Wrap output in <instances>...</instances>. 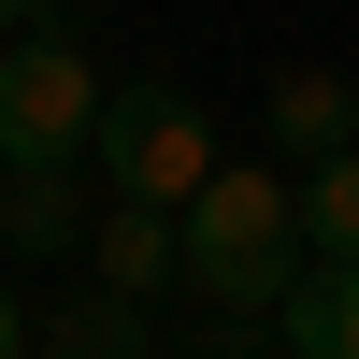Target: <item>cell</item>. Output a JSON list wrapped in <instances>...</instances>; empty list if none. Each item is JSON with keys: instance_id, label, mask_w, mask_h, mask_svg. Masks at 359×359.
<instances>
[{"instance_id": "6da1fadb", "label": "cell", "mask_w": 359, "mask_h": 359, "mask_svg": "<svg viewBox=\"0 0 359 359\" xmlns=\"http://www.w3.org/2000/svg\"><path fill=\"white\" fill-rule=\"evenodd\" d=\"M172 259H187V287H201L216 316H273L287 287L316 273V259H302V187L259 172V158H230L216 187L172 216Z\"/></svg>"}, {"instance_id": "7a4b0ae2", "label": "cell", "mask_w": 359, "mask_h": 359, "mask_svg": "<svg viewBox=\"0 0 359 359\" xmlns=\"http://www.w3.org/2000/svg\"><path fill=\"white\" fill-rule=\"evenodd\" d=\"M86 158H101V187L130 201V216H187V201L230 172V158H216V115H201L172 72L115 86V101H101V144H86Z\"/></svg>"}, {"instance_id": "3957f363", "label": "cell", "mask_w": 359, "mask_h": 359, "mask_svg": "<svg viewBox=\"0 0 359 359\" xmlns=\"http://www.w3.org/2000/svg\"><path fill=\"white\" fill-rule=\"evenodd\" d=\"M101 57L72 43V29H29L15 57H0V187H15V172H86V144H101Z\"/></svg>"}, {"instance_id": "277c9868", "label": "cell", "mask_w": 359, "mask_h": 359, "mask_svg": "<svg viewBox=\"0 0 359 359\" xmlns=\"http://www.w3.org/2000/svg\"><path fill=\"white\" fill-rule=\"evenodd\" d=\"M86 273H101V302H158V287H187V259H172V216H130V201H101V230H86Z\"/></svg>"}, {"instance_id": "5b68a950", "label": "cell", "mask_w": 359, "mask_h": 359, "mask_svg": "<svg viewBox=\"0 0 359 359\" xmlns=\"http://www.w3.org/2000/svg\"><path fill=\"white\" fill-rule=\"evenodd\" d=\"M259 130H273L287 158H316V172H331L345 144H359V86H345V72H273V101H259Z\"/></svg>"}, {"instance_id": "8992f818", "label": "cell", "mask_w": 359, "mask_h": 359, "mask_svg": "<svg viewBox=\"0 0 359 359\" xmlns=\"http://www.w3.org/2000/svg\"><path fill=\"white\" fill-rule=\"evenodd\" d=\"M86 230H101V216H86L72 172H15V187H0V245H15V259H72Z\"/></svg>"}, {"instance_id": "52a82bcc", "label": "cell", "mask_w": 359, "mask_h": 359, "mask_svg": "<svg viewBox=\"0 0 359 359\" xmlns=\"http://www.w3.org/2000/svg\"><path fill=\"white\" fill-rule=\"evenodd\" d=\"M273 345L287 359H359V273H302L273 302Z\"/></svg>"}, {"instance_id": "ba28073f", "label": "cell", "mask_w": 359, "mask_h": 359, "mask_svg": "<svg viewBox=\"0 0 359 359\" xmlns=\"http://www.w3.org/2000/svg\"><path fill=\"white\" fill-rule=\"evenodd\" d=\"M29 359H144V316H130V302H101V287H86V302H57L43 331H29Z\"/></svg>"}, {"instance_id": "9c48e42d", "label": "cell", "mask_w": 359, "mask_h": 359, "mask_svg": "<svg viewBox=\"0 0 359 359\" xmlns=\"http://www.w3.org/2000/svg\"><path fill=\"white\" fill-rule=\"evenodd\" d=\"M302 259H316V273H359V144L302 187Z\"/></svg>"}, {"instance_id": "30bf717a", "label": "cell", "mask_w": 359, "mask_h": 359, "mask_svg": "<svg viewBox=\"0 0 359 359\" xmlns=\"http://www.w3.org/2000/svg\"><path fill=\"white\" fill-rule=\"evenodd\" d=\"M0 359H29V316H15V273H0Z\"/></svg>"}, {"instance_id": "8fae6325", "label": "cell", "mask_w": 359, "mask_h": 359, "mask_svg": "<svg viewBox=\"0 0 359 359\" xmlns=\"http://www.w3.org/2000/svg\"><path fill=\"white\" fill-rule=\"evenodd\" d=\"M29 29H43V15H15V0H0V57H15V43H29Z\"/></svg>"}]
</instances>
